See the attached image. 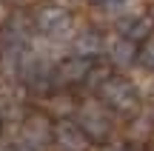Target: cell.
Here are the masks:
<instances>
[{
	"label": "cell",
	"mask_w": 154,
	"mask_h": 151,
	"mask_svg": "<svg viewBox=\"0 0 154 151\" xmlns=\"http://www.w3.org/2000/svg\"><path fill=\"white\" fill-rule=\"evenodd\" d=\"M100 100H103V106L114 108L120 114H134L140 97H137L134 83H128L126 77H106L100 83Z\"/></svg>",
	"instance_id": "obj_1"
},
{
	"label": "cell",
	"mask_w": 154,
	"mask_h": 151,
	"mask_svg": "<svg viewBox=\"0 0 154 151\" xmlns=\"http://www.w3.org/2000/svg\"><path fill=\"white\" fill-rule=\"evenodd\" d=\"M77 125L88 140H103L111 131V120L106 114V106H100L97 100H86L77 111Z\"/></svg>",
	"instance_id": "obj_2"
},
{
	"label": "cell",
	"mask_w": 154,
	"mask_h": 151,
	"mask_svg": "<svg viewBox=\"0 0 154 151\" xmlns=\"http://www.w3.org/2000/svg\"><path fill=\"white\" fill-rule=\"evenodd\" d=\"M37 29L49 37H63L72 32V14L60 6H46L37 14Z\"/></svg>",
	"instance_id": "obj_3"
},
{
	"label": "cell",
	"mask_w": 154,
	"mask_h": 151,
	"mask_svg": "<svg viewBox=\"0 0 154 151\" xmlns=\"http://www.w3.org/2000/svg\"><path fill=\"white\" fill-rule=\"evenodd\" d=\"M51 134H54V143H57L63 151H86L88 143H91V140L80 131V125L72 123V120H60V123L51 128Z\"/></svg>",
	"instance_id": "obj_4"
},
{
	"label": "cell",
	"mask_w": 154,
	"mask_h": 151,
	"mask_svg": "<svg viewBox=\"0 0 154 151\" xmlns=\"http://www.w3.org/2000/svg\"><path fill=\"white\" fill-rule=\"evenodd\" d=\"M49 140H51V125H49V120H46V117H29L26 125H23L20 143L29 151H40Z\"/></svg>",
	"instance_id": "obj_5"
},
{
	"label": "cell",
	"mask_w": 154,
	"mask_h": 151,
	"mask_svg": "<svg viewBox=\"0 0 154 151\" xmlns=\"http://www.w3.org/2000/svg\"><path fill=\"white\" fill-rule=\"evenodd\" d=\"M117 32H120V37H123V40H128V43L149 40V37H151V17H143V14L126 17V20H120Z\"/></svg>",
	"instance_id": "obj_6"
},
{
	"label": "cell",
	"mask_w": 154,
	"mask_h": 151,
	"mask_svg": "<svg viewBox=\"0 0 154 151\" xmlns=\"http://www.w3.org/2000/svg\"><path fill=\"white\" fill-rule=\"evenodd\" d=\"M88 71H91V63L83 60V57H72V60L60 63V68H57V80L60 83H83V80L88 77Z\"/></svg>",
	"instance_id": "obj_7"
},
{
	"label": "cell",
	"mask_w": 154,
	"mask_h": 151,
	"mask_svg": "<svg viewBox=\"0 0 154 151\" xmlns=\"http://www.w3.org/2000/svg\"><path fill=\"white\" fill-rule=\"evenodd\" d=\"M109 57H111L114 66L128 68L134 60H137V46L128 43V40H123V37H117V40H111V43H109Z\"/></svg>",
	"instance_id": "obj_8"
},
{
	"label": "cell",
	"mask_w": 154,
	"mask_h": 151,
	"mask_svg": "<svg viewBox=\"0 0 154 151\" xmlns=\"http://www.w3.org/2000/svg\"><path fill=\"white\" fill-rule=\"evenodd\" d=\"M103 49H106L103 37H100L97 32H91V29H86V32L74 40V57H83V60H88V57L100 54Z\"/></svg>",
	"instance_id": "obj_9"
},
{
	"label": "cell",
	"mask_w": 154,
	"mask_h": 151,
	"mask_svg": "<svg viewBox=\"0 0 154 151\" xmlns=\"http://www.w3.org/2000/svg\"><path fill=\"white\" fill-rule=\"evenodd\" d=\"M100 9L109 17H123L126 20V14H131V9H134V0H103Z\"/></svg>",
	"instance_id": "obj_10"
},
{
	"label": "cell",
	"mask_w": 154,
	"mask_h": 151,
	"mask_svg": "<svg viewBox=\"0 0 154 151\" xmlns=\"http://www.w3.org/2000/svg\"><path fill=\"white\" fill-rule=\"evenodd\" d=\"M137 57H140V63H143L146 68H154V34L146 40V46L137 51Z\"/></svg>",
	"instance_id": "obj_11"
},
{
	"label": "cell",
	"mask_w": 154,
	"mask_h": 151,
	"mask_svg": "<svg viewBox=\"0 0 154 151\" xmlns=\"http://www.w3.org/2000/svg\"><path fill=\"white\" fill-rule=\"evenodd\" d=\"M151 123H154V117H134V123H131V137L143 140V137H146V131L151 128Z\"/></svg>",
	"instance_id": "obj_12"
},
{
	"label": "cell",
	"mask_w": 154,
	"mask_h": 151,
	"mask_svg": "<svg viewBox=\"0 0 154 151\" xmlns=\"http://www.w3.org/2000/svg\"><path fill=\"white\" fill-rule=\"evenodd\" d=\"M3 151H29L26 146H23V143H14V146H6Z\"/></svg>",
	"instance_id": "obj_13"
},
{
	"label": "cell",
	"mask_w": 154,
	"mask_h": 151,
	"mask_svg": "<svg viewBox=\"0 0 154 151\" xmlns=\"http://www.w3.org/2000/svg\"><path fill=\"white\" fill-rule=\"evenodd\" d=\"M109 151H131V148H128V143H123V146H111Z\"/></svg>",
	"instance_id": "obj_14"
},
{
	"label": "cell",
	"mask_w": 154,
	"mask_h": 151,
	"mask_svg": "<svg viewBox=\"0 0 154 151\" xmlns=\"http://www.w3.org/2000/svg\"><path fill=\"white\" fill-rule=\"evenodd\" d=\"M88 3H103V0H88Z\"/></svg>",
	"instance_id": "obj_15"
}]
</instances>
